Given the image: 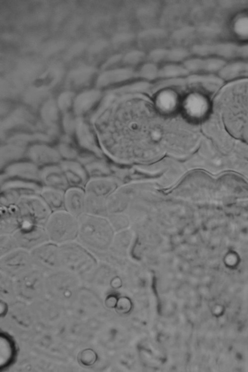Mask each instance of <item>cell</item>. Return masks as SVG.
Returning <instances> with one entry per match:
<instances>
[{
    "label": "cell",
    "instance_id": "6da1fadb",
    "mask_svg": "<svg viewBox=\"0 0 248 372\" xmlns=\"http://www.w3.org/2000/svg\"><path fill=\"white\" fill-rule=\"evenodd\" d=\"M78 220L76 241L93 255L106 249L110 230L102 216L84 213L78 218Z\"/></svg>",
    "mask_w": 248,
    "mask_h": 372
},
{
    "label": "cell",
    "instance_id": "7a4b0ae2",
    "mask_svg": "<svg viewBox=\"0 0 248 372\" xmlns=\"http://www.w3.org/2000/svg\"><path fill=\"white\" fill-rule=\"evenodd\" d=\"M44 227L49 241L59 246L77 240L78 218L64 209L52 212Z\"/></svg>",
    "mask_w": 248,
    "mask_h": 372
},
{
    "label": "cell",
    "instance_id": "3957f363",
    "mask_svg": "<svg viewBox=\"0 0 248 372\" xmlns=\"http://www.w3.org/2000/svg\"><path fill=\"white\" fill-rule=\"evenodd\" d=\"M16 207L23 224L45 226L52 211L40 195L26 194L18 200Z\"/></svg>",
    "mask_w": 248,
    "mask_h": 372
},
{
    "label": "cell",
    "instance_id": "277c9868",
    "mask_svg": "<svg viewBox=\"0 0 248 372\" xmlns=\"http://www.w3.org/2000/svg\"><path fill=\"white\" fill-rule=\"evenodd\" d=\"M60 262L63 265L80 269V266L91 265L94 255L78 241L59 245Z\"/></svg>",
    "mask_w": 248,
    "mask_h": 372
},
{
    "label": "cell",
    "instance_id": "5b68a950",
    "mask_svg": "<svg viewBox=\"0 0 248 372\" xmlns=\"http://www.w3.org/2000/svg\"><path fill=\"white\" fill-rule=\"evenodd\" d=\"M12 236L18 248L30 251L49 242L45 227L24 224Z\"/></svg>",
    "mask_w": 248,
    "mask_h": 372
},
{
    "label": "cell",
    "instance_id": "8992f818",
    "mask_svg": "<svg viewBox=\"0 0 248 372\" xmlns=\"http://www.w3.org/2000/svg\"><path fill=\"white\" fill-rule=\"evenodd\" d=\"M32 261L53 266L60 262L59 246L48 242L30 251Z\"/></svg>",
    "mask_w": 248,
    "mask_h": 372
},
{
    "label": "cell",
    "instance_id": "52a82bcc",
    "mask_svg": "<svg viewBox=\"0 0 248 372\" xmlns=\"http://www.w3.org/2000/svg\"><path fill=\"white\" fill-rule=\"evenodd\" d=\"M0 235H12L23 225L15 205L0 206Z\"/></svg>",
    "mask_w": 248,
    "mask_h": 372
},
{
    "label": "cell",
    "instance_id": "ba28073f",
    "mask_svg": "<svg viewBox=\"0 0 248 372\" xmlns=\"http://www.w3.org/2000/svg\"><path fill=\"white\" fill-rule=\"evenodd\" d=\"M85 193L78 188L69 189L64 193V210L78 218L85 213Z\"/></svg>",
    "mask_w": 248,
    "mask_h": 372
},
{
    "label": "cell",
    "instance_id": "9c48e42d",
    "mask_svg": "<svg viewBox=\"0 0 248 372\" xmlns=\"http://www.w3.org/2000/svg\"><path fill=\"white\" fill-rule=\"evenodd\" d=\"M52 212L64 209V193L61 190L47 188L40 195Z\"/></svg>",
    "mask_w": 248,
    "mask_h": 372
},
{
    "label": "cell",
    "instance_id": "30bf717a",
    "mask_svg": "<svg viewBox=\"0 0 248 372\" xmlns=\"http://www.w3.org/2000/svg\"><path fill=\"white\" fill-rule=\"evenodd\" d=\"M18 248L12 235H0V256Z\"/></svg>",
    "mask_w": 248,
    "mask_h": 372
},
{
    "label": "cell",
    "instance_id": "8fae6325",
    "mask_svg": "<svg viewBox=\"0 0 248 372\" xmlns=\"http://www.w3.org/2000/svg\"><path fill=\"white\" fill-rule=\"evenodd\" d=\"M187 109L193 116H199L204 111V101L199 98L194 97L191 98L187 102Z\"/></svg>",
    "mask_w": 248,
    "mask_h": 372
},
{
    "label": "cell",
    "instance_id": "7c38bea8",
    "mask_svg": "<svg viewBox=\"0 0 248 372\" xmlns=\"http://www.w3.org/2000/svg\"><path fill=\"white\" fill-rule=\"evenodd\" d=\"M132 306V303L128 297L122 296L118 298L115 309L118 313L125 314L130 312Z\"/></svg>",
    "mask_w": 248,
    "mask_h": 372
},
{
    "label": "cell",
    "instance_id": "4fadbf2b",
    "mask_svg": "<svg viewBox=\"0 0 248 372\" xmlns=\"http://www.w3.org/2000/svg\"><path fill=\"white\" fill-rule=\"evenodd\" d=\"M186 70L182 67L176 65H168L163 68L159 74L163 76H172L183 75Z\"/></svg>",
    "mask_w": 248,
    "mask_h": 372
},
{
    "label": "cell",
    "instance_id": "5bb4252c",
    "mask_svg": "<svg viewBox=\"0 0 248 372\" xmlns=\"http://www.w3.org/2000/svg\"><path fill=\"white\" fill-rule=\"evenodd\" d=\"M81 362L84 365H91L94 364L97 360L96 353L91 350H86L81 354L80 356Z\"/></svg>",
    "mask_w": 248,
    "mask_h": 372
},
{
    "label": "cell",
    "instance_id": "9a60e30c",
    "mask_svg": "<svg viewBox=\"0 0 248 372\" xmlns=\"http://www.w3.org/2000/svg\"><path fill=\"white\" fill-rule=\"evenodd\" d=\"M156 67L152 64L144 65L140 70V75L147 79H153L158 74Z\"/></svg>",
    "mask_w": 248,
    "mask_h": 372
},
{
    "label": "cell",
    "instance_id": "2e32d148",
    "mask_svg": "<svg viewBox=\"0 0 248 372\" xmlns=\"http://www.w3.org/2000/svg\"><path fill=\"white\" fill-rule=\"evenodd\" d=\"M175 100L173 96L170 95H163L160 99L159 104L162 108L169 109L173 107Z\"/></svg>",
    "mask_w": 248,
    "mask_h": 372
},
{
    "label": "cell",
    "instance_id": "e0dca14e",
    "mask_svg": "<svg viewBox=\"0 0 248 372\" xmlns=\"http://www.w3.org/2000/svg\"><path fill=\"white\" fill-rule=\"evenodd\" d=\"M173 61L182 60L186 56V52L183 49H175L170 52L167 55Z\"/></svg>",
    "mask_w": 248,
    "mask_h": 372
},
{
    "label": "cell",
    "instance_id": "ac0fdd59",
    "mask_svg": "<svg viewBox=\"0 0 248 372\" xmlns=\"http://www.w3.org/2000/svg\"><path fill=\"white\" fill-rule=\"evenodd\" d=\"M118 298L116 296L114 295L108 296L105 300V305L109 308L115 309Z\"/></svg>",
    "mask_w": 248,
    "mask_h": 372
},
{
    "label": "cell",
    "instance_id": "d6986e66",
    "mask_svg": "<svg viewBox=\"0 0 248 372\" xmlns=\"http://www.w3.org/2000/svg\"><path fill=\"white\" fill-rule=\"evenodd\" d=\"M167 55L165 50H157L152 52L150 55V58L154 61H158L161 60L165 55Z\"/></svg>",
    "mask_w": 248,
    "mask_h": 372
},
{
    "label": "cell",
    "instance_id": "ffe728a7",
    "mask_svg": "<svg viewBox=\"0 0 248 372\" xmlns=\"http://www.w3.org/2000/svg\"><path fill=\"white\" fill-rule=\"evenodd\" d=\"M142 54L139 52H133L128 54L126 56V60L127 62L134 63L142 58Z\"/></svg>",
    "mask_w": 248,
    "mask_h": 372
},
{
    "label": "cell",
    "instance_id": "44dd1931",
    "mask_svg": "<svg viewBox=\"0 0 248 372\" xmlns=\"http://www.w3.org/2000/svg\"><path fill=\"white\" fill-rule=\"evenodd\" d=\"M111 285L114 289H119L122 286V281L119 278L116 277L111 281Z\"/></svg>",
    "mask_w": 248,
    "mask_h": 372
}]
</instances>
